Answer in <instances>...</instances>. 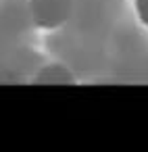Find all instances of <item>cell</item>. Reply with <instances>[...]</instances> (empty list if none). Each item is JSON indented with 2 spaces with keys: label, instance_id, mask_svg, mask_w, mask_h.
Segmentation results:
<instances>
[{
  "label": "cell",
  "instance_id": "1",
  "mask_svg": "<svg viewBox=\"0 0 148 152\" xmlns=\"http://www.w3.org/2000/svg\"><path fill=\"white\" fill-rule=\"evenodd\" d=\"M73 0H29V17L42 29H59L71 17Z\"/></svg>",
  "mask_w": 148,
  "mask_h": 152
},
{
  "label": "cell",
  "instance_id": "2",
  "mask_svg": "<svg viewBox=\"0 0 148 152\" xmlns=\"http://www.w3.org/2000/svg\"><path fill=\"white\" fill-rule=\"evenodd\" d=\"M34 83H44V86H71L75 83V75L69 67L61 63H50L40 69V73L34 77Z\"/></svg>",
  "mask_w": 148,
  "mask_h": 152
},
{
  "label": "cell",
  "instance_id": "3",
  "mask_svg": "<svg viewBox=\"0 0 148 152\" xmlns=\"http://www.w3.org/2000/svg\"><path fill=\"white\" fill-rule=\"evenodd\" d=\"M133 11L142 25L148 27V0H133Z\"/></svg>",
  "mask_w": 148,
  "mask_h": 152
}]
</instances>
